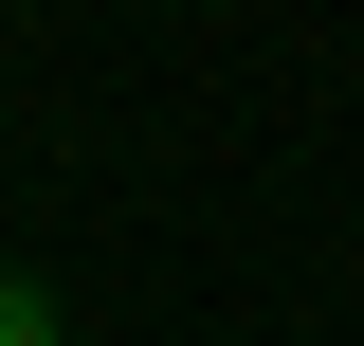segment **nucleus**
Here are the masks:
<instances>
[{
    "label": "nucleus",
    "mask_w": 364,
    "mask_h": 346,
    "mask_svg": "<svg viewBox=\"0 0 364 346\" xmlns=\"http://www.w3.org/2000/svg\"><path fill=\"white\" fill-rule=\"evenodd\" d=\"M0 346H55V310H37V292H18V273H0Z\"/></svg>",
    "instance_id": "obj_1"
}]
</instances>
